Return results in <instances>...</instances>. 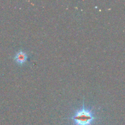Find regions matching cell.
<instances>
[{
	"mask_svg": "<svg viewBox=\"0 0 125 125\" xmlns=\"http://www.w3.org/2000/svg\"><path fill=\"white\" fill-rule=\"evenodd\" d=\"M68 119L73 120L75 125H91L96 119V117L92 110L85 108L84 100L83 107L77 111Z\"/></svg>",
	"mask_w": 125,
	"mask_h": 125,
	"instance_id": "cell-1",
	"label": "cell"
},
{
	"mask_svg": "<svg viewBox=\"0 0 125 125\" xmlns=\"http://www.w3.org/2000/svg\"><path fill=\"white\" fill-rule=\"evenodd\" d=\"M13 59L18 64L23 65L26 62L28 59V56L25 52L23 51H20L15 54Z\"/></svg>",
	"mask_w": 125,
	"mask_h": 125,
	"instance_id": "cell-2",
	"label": "cell"
}]
</instances>
